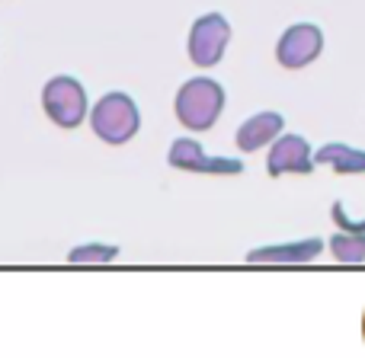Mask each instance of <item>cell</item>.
I'll use <instances>...</instances> for the list:
<instances>
[{"instance_id":"6da1fadb","label":"cell","mask_w":365,"mask_h":358,"mask_svg":"<svg viewBox=\"0 0 365 358\" xmlns=\"http://www.w3.org/2000/svg\"><path fill=\"white\" fill-rule=\"evenodd\" d=\"M173 109L186 132H208L225 109V87L212 77H192L177 90Z\"/></svg>"},{"instance_id":"7a4b0ae2","label":"cell","mask_w":365,"mask_h":358,"mask_svg":"<svg viewBox=\"0 0 365 358\" xmlns=\"http://www.w3.org/2000/svg\"><path fill=\"white\" fill-rule=\"evenodd\" d=\"M90 128L106 144H125L141 128L138 106H135V100L128 93H106L90 109Z\"/></svg>"},{"instance_id":"3957f363","label":"cell","mask_w":365,"mask_h":358,"mask_svg":"<svg viewBox=\"0 0 365 358\" xmlns=\"http://www.w3.org/2000/svg\"><path fill=\"white\" fill-rule=\"evenodd\" d=\"M42 109L58 128H77L87 119L90 106H87V90L77 77L71 74H58L45 83L42 90Z\"/></svg>"},{"instance_id":"277c9868","label":"cell","mask_w":365,"mask_h":358,"mask_svg":"<svg viewBox=\"0 0 365 358\" xmlns=\"http://www.w3.org/2000/svg\"><path fill=\"white\" fill-rule=\"evenodd\" d=\"M231 42V23L221 13H205L189 29V61L195 68H215Z\"/></svg>"},{"instance_id":"5b68a950","label":"cell","mask_w":365,"mask_h":358,"mask_svg":"<svg viewBox=\"0 0 365 358\" xmlns=\"http://www.w3.org/2000/svg\"><path fill=\"white\" fill-rule=\"evenodd\" d=\"M321 48H324V32L314 23H295L279 38L276 61L289 70H302L321 55Z\"/></svg>"},{"instance_id":"8992f818","label":"cell","mask_w":365,"mask_h":358,"mask_svg":"<svg viewBox=\"0 0 365 358\" xmlns=\"http://www.w3.org/2000/svg\"><path fill=\"white\" fill-rule=\"evenodd\" d=\"M314 151L311 144L302 138V135H279L272 141V151L266 157V173L269 177H289V173H298V177H308L314 170Z\"/></svg>"},{"instance_id":"52a82bcc","label":"cell","mask_w":365,"mask_h":358,"mask_svg":"<svg viewBox=\"0 0 365 358\" xmlns=\"http://www.w3.org/2000/svg\"><path fill=\"white\" fill-rule=\"evenodd\" d=\"M324 250V240L308 237V240H292V243H272V246H257L247 253V263H311Z\"/></svg>"},{"instance_id":"ba28073f","label":"cell","mask_w":365,"mask_h":358,"mask_svg":"<svg viewBox=\"0 0 365 358\" xmlns=\"http://www.w3.org/2000/svg\"><path fill=\"white\" fill-rule=\"evenodd\" d=\"M282 128H285V119L279 112L250 115V119L237 128V147L244 154H253V151H259V147L272 144V141L282 135Z\"/></svg>"},{"instance_id":"9c48e42d","label":"cell","mask_w":365,"mask_h":358,"mask_svg":"<svg viewBox=\"0 0 365 358\" xmlns=\"http://www.w3.org/2000/svg\"><path fill=\"white\" fill-rule=\"evenodd\" d=\"M314 160L324 167H334L343 177H362L365 173V151H356L349 144H324L321 151H314Z\"/></svg>"},{"instance_id":"30bf717a","label":"cell","mask_w":365,"mask_h":358,"mask_svg":"<svg viewBox=\"0 0 365 358\" xmlns=\"http://www.w3.org/2000/svg\"><path fill=\"white\" fill-rule=\"evenodd\" d=\"M167 160H170V167H177V170L195 173V170H199V164L205 160V151H202V144L195 138H177L170 144Z\"/></svg>"},{"instance_id":"8fae6325","label":"cell","mask_w":365,"mask_h":358,"mask_svg":"<svg viewBox=\"0 0 365 358\" xmlns=\"http://www.w3.org/2000/svg\"><path fill=\"white\" fill-rule=\"evenodd\" d=\"M330 253H334L340 263H362L365 259V237L353 231H340L330 240Z\"/></svg>"},{"instance_id":"7c38bea8","label":"cell","mask_w":365,"mask_h":358,"mask_svg":"<svg viewBox=\"0 0 365 358\" xmlns=\"http://www.w3.org/2000/svg\"><path fill=\"white\" fill-rule=\"evenodd\" d=\"M119 256V246L113 243H83L68 253L71 263H113Z\"/></svg>"},{"instance_id":"4fadbf2b","label":"cell","mask_w":365,"mask_h":358,"mask_svg":"<svg viewBox=\"0 0 365 358\" xmlns=\"http://www.w3.org/2000/svg\"><path fill=\"white\" fill-rule=\"evenodd\" d=\"M334 221L340 224V231H353V233H362V237H365V221H353L346 211H343L340 201L334 205Z\"/></svg>"}]
</instances>
